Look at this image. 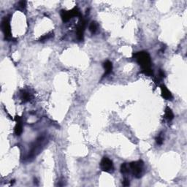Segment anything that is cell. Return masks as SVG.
<instances>
[{"mask_svg":"<svg viewBox=\"0 0 187 187\" xmlns=\"http://www.w3.org/2000/svg\"><path fill=\"white\" fill-rule=\"evenodd\" d=\"M143 166H144V163H143L142 160L132 161V162L129 164L130 172H132V175L136 178H140L142 176Z\"/></svg>","mask_w":187,"mask_h":187,"instance_id":"obj_3","label":"cell"},{"mask_svg":"<svg viewBox=\"0 0 187 187\" xmlns=\"http://www.w3.org/2000/svg\"><path fill=\"white\" fill-rule=\"evenodd\" d=\"M164 118L168 120V121H171L174 119V114L173 112L172 111L171 108L170 107H166L164 112Z\"/></svg>","mask_w":187,"mask_h":187,"instance_id":"obj_11","label":"cell"},{"mask_svg":"<svg viewBox=\"0 0 187 187\" xmlns=\"http://www.w3.org/2000/svg\"><path fill=\"white\" fill-rule=\"evenodd\" d=\"M2 32L5 34V38L7 40H11L12 34L11 29H10V23L9 17H4L2 21Z\"/></svg>","mask_w":187,"mask_h":187,"instance_id":"obj_5","label":"cell"},{"mask_svg":"<svg viewBox=\"0 0 187 187\" xmlns=\"http://www.w3.org/2000/svg\"><path fill=\"white\" fill-rule=\"evenodd\" d=\"M26 7V1H21L17 4V9L19 10H24Z\"/></svg>","mask_w":187,"mask_h":187,"instance_id":"obj_15","label":"cell"},{"mask_svg":"<svg viewBox=\"0 0 187 187\" xmlns=\"http://www.w3.org/2000/svg\"><path fill=\"white\" fill-rule=\"evenodd\" d=\"M45 144H46V137H45V136L43 135L38 137L31 146L30 151H29V154L26 158L27 160L32 161V159H34L38 154L40 153Z\"/></svg>","mask_w":187,"mask_h":187,"instance_id":"obj_2","label":"cell"},{"mask_svg":"<svg viewBox=\"0 0 187 187\" xmlns=\"http://www.w3.org/2000/svg\"><path fill=\"white\" fill-rule=\"evenodd\" d=\"M86 20L81 19L76 29V34H77L78 39L80 41L83 40V34H84L85 28H86Z\"/></svg>","mask_w":187,"mask_h":187,"instance_id":"obj_7","label":"cell"},{"mask_svg":"<svg viewBox=\"0 0 187 187\" xmlns=\"http://www.w3.org/2000/svg\"><path fill=\"white\" fill-rule=\"evenodd\" d=\"M133 56L142 68V71L146 75H153V71L151 70V56L148 52H137L134 54Z\"/></svg>","mask_w":187,"mask_h":187,"instance_id":"obj_1","label":"cell"},{"mask_svg":"<svg viewBox=\"0 0 187 187\" xmlns=\"http://www.w3.org/2000/svg\"><path fill=\"white\" fill-rule=\"evenodd\" d=\"M16 125L15 126V134L17 136H20L23 132V121L21 117L16 116Z\"/></svg>","mask_w":187,"mask_h":187,"instance_id":"obj_8","label":"cell"},{"mask_svg":"<svg viewBox=\"0 0 187 187\" xmlns=\"http://www.w3.org/2000/svg\"><path fill=\"white\" fill-rule=\"evenodd\" d=\"M121 172L122 174H127L130 172V167L127 163H123L121 165Z\"/></svg>","mask_w":187,"mask_h":187,"instance_id":"obj_13","label":"cell"},{"mask_svg":"<svg viewBox=\"0 0 187 187\" xmlns=\"http://www.w3.org/2000/svg\"><path fill=\"white\" fill-rule=\"evenodd\" d=\"M31 94L29 92H26V91H21V99H22L23 102H26L31 100Z\"/></svg>","mask_w":187,"mask_h":187,"instance_id":"obj_12","label":"cell"},{"mask_svg":"<svg viewBox=\"0 0 187 187\" xmlns=\"http://www.w3.org/2000/svg\"><path fill=\"white\" fill-rule=\"evenodd\" d=\"M98 28V24L96 21H92L89 25V31L92 32V34H94L97 32Z\"/></svg>","mask_w":187,"mask_h":187,"instance_id":"obj_14","label":"cell"},{"mask_svg":"<svg viewBox=\"0 0 187 187\" xmlns=\"http://www.w3.org/2000/svg\"><path fill=\"white\" fill-rule=\"evenodd\" d=\"M159 76H160L161 78H164V77H165L164 72H163L161 70H160V71H159Z\"/></svg>","mask_w":187,"mask_h":187,"instance_id":"obj_19","label":"cell"},{"mask_svg":"<svg viewBox=\"0 0 187 187\" xmlns=\"http://www.w3.org/2000/svg\"><path fill=\"white\" fill-rule=\"evenodd\" d=\"M61 17L62 21L64 22L70 21L74 16H81V12L78 8H74L73 9L70 10H61Z\"/></svg>","mask_w":187,"mask_h":187,"instance_id":"obj_4","label":"cell"},{"mask_svg":"<svg viewBox=\"0 0 187 187\" xmlns=\"http://www.w3.org/2000/svg\"><path fill=\"white\" fill-rule=\"evenodd\" d=\"M156 142L158 145H161L164 142V137H163L162 133H160L159 135L157 136V138H156Z\"/></svg>","mask_w":187,"mask_h":187,"instance_id":"obj_17","label":"cell"},{"mask_svg":"<svg viewBox=\"0 0 187 187\" xmlns=\"http://www.w3.org/2000/svg\"><path fill=\"white\" fill-rule=\"evenodd\" d=\"M100 168L102 171L106 172H111L113 171V164L112 160L108 157H103L100 161Z\"/></svg>","mask_w":187,"mask_h":187,"instance_id":"obj_6","label":"cell"},{"mask_svg":"<svg viewBox=\"0 0 187 187\" xmlns=\"http://www.w3.org/2000/svg\"><path fill=\"white\" fill-rule=\"evenodd\" d=\"M130 180L127 178H124L123 181V186H130Z\"/></svg>","mask_w":187,"mask_h":187,"instance_id":"obj_18","label":"cell"},{"mask_svg":"<svg viewBox=\"0 0 187 187\" xmlns=\"http://www.w3.org/2000/svg\"><path fill=\"white\" fill-rule=\"evenodd\" d=\"M52 37H54V33H52V32H51V33H48V34H45V35H43V37L40 38L39 41L40 42L45 41V40H47L50 39V38H51Z\"/></svg>","mask_w":187,"mask_h":187,"instance_id":"obj_16","label":"cell"},{"mask_svg":"<svg viewBox=\"0 0 187 187\" xmlns=\"http://www.w3.org/2000/svg\"><path fill=\"white\" fill-rule=\"evenodd\" d=\"M161 92V96L164 99H167V100H171L172 99V95L171 92L168 90L167 86L164 84H161L160 86Z\"/></svg>","mask_w":187,"mask_h":187,"instance_id":"obj_9","label":"cell"},{"mask_svg":"<svg viewBox=\"0 0 187 187\" xmlns=\"http://www.w3.org/2000/svg\"><path fill=\"white\" fill-rule=\"evenodd\" d=\"M103 67H104L105 68V74L104 75H103V78L106 77L107 75H110V73L112 72L113 70V64L111 61H108V60H107V61H105L104 63H103Z\"/></svg>","mask_w":187,"mask_h":187,"instance_id":"obj_10","label":"cell"}]
</instances>
